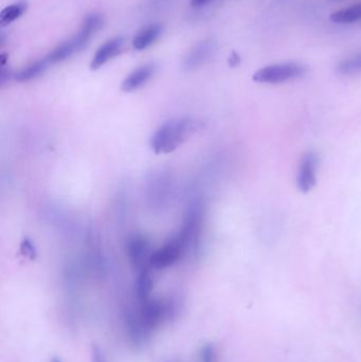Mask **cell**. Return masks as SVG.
<instances>
[{
  "instance_id": "ffe728a7",
  "label": "cell",
  "mask_w": 361,
  "mask_h": 362,
  "mask_svg": "<svg viewBox=\"0 0 361 362\" xmlns=\"http://www.w3.org/2000/svg\"><path fill=\"white\" fill-rule=\"evenodd\" d=\"M242 59L239 57V54L237 51L231 52L230 57L228 59V64L230 67L234 68L241 64Z\"/></svg>"
},
{
  "instance_id": "ac0fdd59",
  "label": "cell",
  "mask_w": 361,
  "mask_h": 362,
  "mask_svg": "<svg viewBox=\"0 0 361 362\" xmlns=\"http://www.w3.org/2000/svg\"><path fill=\"white\" fill-rule=\"evenodd\" d=\"M21 252L25 257H30V259H35L37 257V249L34 247L33 244L30 239H25L21 242Z\"/></svg>"
},
{
  "instance_id": "2e32d148",
  "label": "cell",
  "mask_w": 361,
  "mask_h": 362,
  "mask_svg": "<svg viewBox=\"0 0 361 362\" xmlns=\"http://www.w3.org/2000/svg\"><path fill=\"white\" fill-rule=\"evenodd\" d=\"M27 7L28 3L26 1H19L5 8L0 13V25L3 27L11 25L13 21H17L23 16V14L27 11Z\"/></svg>"
},
{
  "instance_id": "30bf717a",
  "label": "cell",
  "mask_w": 361,
  "mask_h": 362,
  "mask_svg": "<svg viewBox=\"0 0 361 362\" xmlns=\"http://www.w3.org/2000/svg\"><path fill=\"white\" fill-rule=\"evenodd\" d=\"M156 71L157 65L155 63H149L140 66L125 78L124 81L122 82V85H121V89L124 93H131V91L139 89L155 75Z\"/></svg>"
},
{
  "instance_id": "603a6c76",
  "label": "cell",
  "mask_w": 361,
  "mask_h": 362,
  "mask_svg": "<svg viewBox=\"0 0 361 362\" xmlns=\"http://www.w3.org/2000/svg\"><path fill=\"white\" fill-rule=\"evenodd\" d=\"M8 54L7 53H3L1 55H0V62H1V66H6V64H7L8 62Z\"/></svg>"
},
{
  "instance_id": "7a4b0ae2",
  "label": "cell",
  "mask_w": 361,
  "mask_h": 362,
  "mask_svg": "<svg viewBox=\"0 0 361 362\" xmlns=\"http://www.w3.org/2000/svg\"><path fill=\"white\" fill-rule=\"evenodd\" d=\"M104 25V17L100 13L89 14L84 17L81 28L75 35L65 39L51 50L48 54L47 61L50 64L59 63L71 59L75 54L87 47L93 36Z\"/></svg>"
},
{
  "instance_id": "cb8c5ba5",
  "label": "cell",
  "mask_w": 361,
  "mask_h": 362,
  "mask_svg": "<svg viewBox=\"0 0 361 362\" xmlns=\"http://www.w3.org/2000/svg\"><path fill=\"white\" fill-rule=\"evenodd\" d=\"M51 362H63L61 359H59V358H53V361Z\"/></svg>"
},
{
  "instance_id": "6da1fadb",
  "label": "cell",
  "mask_w": 361,
  "mask_h": 362,
  "mask_svg": "<svg viewBox=\"0 0 361 362\" xmlns=\"http://www.w3.org/2000/svg\"><path fill=\"white\" fill-rule=\"evenodd\" d=\"M175 315V305L169 299H149L139 302L138 309L131 311L127 319V331L135 345L147 342L151 333Z\"/></svg>"
},
{
  "instance_id": "e0dca14e",
  "label": "cell",
  "mask_w": 361,
  "mask_h": 362,
  "mask_svg": "<svg viewBox=\"0 0 361 362\" xmlns=\"http://www.w3.org/2000/svg\"><path fill=\"white\" fill-rule=\"evenodd\" d=\"M201 362H219L216 347L213 343H207L203 345L199 352Z\"/></svg>"
},
{
  "instance_id": "7402d4cb",
  "label": "cell",
  "mask_w": 361,
  "mask_h": 362,
  "mask_svg": "<svg viewBox=\"0 0 361 362\" xmlns=\"http://www.w3.org/2000/svg\"><path fill=\"white\" fill-rule=\"evenodd\" d=\"M210 1L211 0H191V6L193 8H201L210 3Z\"/></svg>"
},
{
  "instance_id": "52a82bcc",
  "label": "cell",
  "mask_w": 361,
  "mask_h": 362,
  "mask_svg": "<svg viewBox=\"0 0 361 362\" xmlns=\"http://www.w3.org/2000/svg\"><path fill=\"white\" fill-rule=\"evenodd\" d=\"M217 51V43L213 39H203L193 46L183 57V67L185 71H193L208 63Z\"/></svg>"
},
{
  "instance_id": "5bb4252c",
  "label": "cell",
  "mask_w": 361,
  "mask_h": 362,
  "mask_svg": "<svg viewBox=\"0 0 361 362\" xmlns=\"http://www.w3.org/2000/svg\"><path fill=\"white\" fill-rule=\"evenodd\" d=\"M331 21L335 24H353L361 19V3L351 6L331 14Z\"/></svg>"
},
{
  "instance_id": "9c48e42d",
  "label": "cell",
  "mask_w": 361,
  "mask_h": 362,
  "mask_svg": "<svg viewBox=\"0 0 361 362\" xmlns=\"http://www.w3.org/2000/svg\"><path fill=\"white\" fill-rule=\"evenodd\" d=\"M125 45V39L122 36H117L105 42L95 52V57L91 60V69L98 70L109 63L113 57L122 52Z\"/></svg>"
},
{
  "instance_id": "9a60e30c",
  "label": "cell",
  "mask_w": 361,
  "mask_h": 362,
  "mask_svg": "<svg viewBox=\"0 0 361 362\" xmlns=\"http://www.w3.org/2000/svg\"><path fill=\"white\" fill-rule=\"evenodd\" d=\"M336 73L342 77L361 75V53L343 60L336 66Z\"/></svg>"
},
{
  "instance_id": "d6986e66",
  "label": "cell",
  "mask_w": 361,
  "mask_h": 362,
  "mask_svg": "<svg viewBox=\"0 0 361 362\" xmlns=\"http://www.w3.org/2000/svg\"><path fill=\"white\" fill-rule=\"evenodd\" d=\"M91 362H109L107 355L100 345H93L91 352Z\"/></svg>"
},
{
  "instance_id": "8fae6325",
  "label": "cell",
  "mask_w": 361,
  "mask_h": 362,
  "mask_svg": "<svg viewBox=\"0 0 361 362\" xmlns=\"http://www.w3.org/2000/svg\"><path fill=\"white\" fill-rule=\"evenodd\" d=\"M163 33V26L161 24H149L141 28L133 36V48L137 51L147 49L156 43Z\"/></svg>"
},
{
  "instance_id": "3957f363",
  "label": "cell",
  "mask_w": 361,
  "mask_h": 362,
  "mask_svg": "<svg viewBox=\"0 0 361 362\" xmlns=\"http://www.w3.org/2000/svg\"><path fill=\"white\" fill-rule=\"evenodd\" d=\"M195 129L194 121L190 119H175L165 122L151 140V150L155 154H169L178 149L190 137Z\"/></svg>"
},
{
  "instance_id": "5b68a950",
  "label": "cell",
  "mask_w": 361,
  "mask_h": 362,
  "mask_svg": "<svg viewBox=\"0 0 361 362\" xmlns=\"http://www.w3.org/2000/svg\"><path fill=\"white\" fill-rule=\"evenodd\" d=\"M192 248L193 245L189 237L183 232H179L177 237L169 239L163 247L153 252L149 260V267L158 270L165 269L177 263Z\"/></svg>"
},
{
  "instance_id": "8992f818",
  "label": "cell",
  "mask_w": 361,
  "mask_h": 362,
  "mask_svg": "<svg viewBox=\"0 0 361 362\" xmlns=\"http://www.w3.org/2000/svg\"><path fill=\"white\" fill-rule=\"evenodd\" d=\"M320 159L315 151H308L302 156L297 172V188L302 193H308L317 185Z\"/></svg>"
},
{
  "instance_id": "277c9868",
  "label": "cell",
  "mask_w": 361,
  "mask_h": 362,
  "mask_svg": "<svg viewBox=\"0 0 361 362\" xmlns=\"http://www.w3.org/2000/svg\"><path fill=\"white\" fill-rule=\"evenodd\" d=\"M306 73V66L288 62L265 66L253 73L252 80L260 84H283L302 79Z\"/></svg>"
},
{
  "instance_id": "ba28073f",
  "label": "cell",
  "mask_w": 361,
  "mask_h": 362,
  "mask_svg": "<svg viewBox=\"0 0 361 362\" xmlns=\"http://www.w3.org/2000/svg\"><path fill=\"white\" fill-rule=\"evenodd\" d=\"M127 255L133 267L140 271L149 267L153 252L151 251V243L142 234H133L127 242Z\"/></svg>"
},
{
  "instance_id": "4fadbf2b",
  "label": "cell",
  "mask_w": 361,
  "mask_h": 362,
  "mask_svg": "<svg viewBox=\"0 0 361 362\" xmlns=\"http://www.w3.org/2000/svg\"><path fill=\"white\" fill-rule=\"evenodd\" d=\"M49 65L50 63L47 61V59L33 62V63L29 64L23 69L19 70L15 75V80L19 83H26V82L37 79L47 70Z\"/></svg>"
},
{
  "instance_id": "7c38bea8",
  "label": "cell",
  "mask_w": 361,
  "mask_h": 362,
  "mask_svg": "<svg viewBox=\"0 0 361 362\" xmlns=\"http://www.w3.org/2000/svg\"><path fill=\"white\" fill-rule=\"evenodd\" d=\"M153 288L154 279L149 267L140 270L137 281H136V297L138 299V302L151 299Z\"/></svg>"
},
{
  "instance_id": "44dd1931",
  "label": "cell",
  "mask_w": 361,
  "mask_h": 362,
  "mask_svg": "<svg viewBox=\"0 0 361 362\" xmlns=\"http://www.w3.org/2000/svg\"><path fill=\"white\" fill-rule=\"evenodd\" d=\"M10 78H11V71L8 68H6V66H3L1 73H0V83H1V85H5L9 81Z\"/></svg>"
}]
</instances>
